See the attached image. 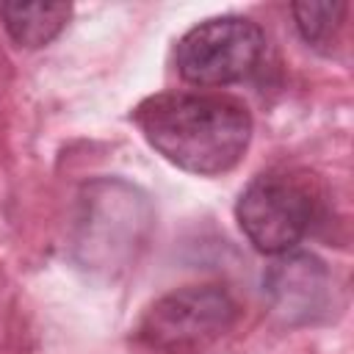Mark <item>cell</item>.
<instances>
[{
    "label": "cell",
    "instance_id": "3957f363",
    "mask_svg": "<svg viewBox=\"0 0 354 354\" xmlns=\"http://www.w3.org/2000/svg\"><path fill=\"white\" fill-rule=\"evenodd\" d=\"M266 55V33L246 17H213L194 25L174 50L183 80L194 86H230L252 77Z\"/></svg>",
    "mask_w": 354,
    "mask_h": 354
},
{
    "label": "cell",
    "instance_id": "5b68a950",
    "mask_svg": "<svg viewBox=\"0 0 354 354\" xmlns=\"http://www.w3.org/2000/svg\"><path fill=\"white\" fill-rule=\"evenodd\" d=\"M72 14L69 3H11V6H0V19L3 28L8 30V36L14 39V44L36 50L50 44L66 25Z\"/></svg>",
    "mask_w": 354,
    "mask_h": 354
},
{
    "label": "cell",
    "instance_id": "7a4b0ae2",
    "mask_svg": "<svg viewBox=\"0 0 354 354\" xmlns=\"http://www.w3.org/2000/svg\"><path fill=\"white\" fill-rule=\"evenodd\" d=\"M241 310L221 285H185L155 299L136 324V340L155 354H202L227 335Z\"/></svg>",
    "mask_w": 354,
    "mask_h": 354
},
{
    "label": "cell",
    "instance_id": "8992f818",
    "mask_svg": "<svg viewBox=\"0 0 354 354\" xmlns=\"http://www.w3.org/2000/svg\"><path fill=\"white\" fill-rule=\"evenodd\" d=\"M268 288L277 296L279 307H293L301 304V310L315 307L318 296L326 288V271L321 268L318 260L307 254H296L288 260H279L271 274H268Z\"/></svg>",
    "mask_w": 354,
    "mask_h": 354
},
{
    "label": "cell",
    "instance_id": "6da1fadb",
    "mask_svg": "<svg viewBox=\"0 0 354 354\" xmlns=\"http://www.w3.org/2000/svg\"><path fill=\"white\" fill-rule=\"evenodd\" d=\"M133 122L158 155L202 177L235 169L252 141L249 108L216 91L152 94L136 105Z\"/></svg>",
    "mask_w": 354,
    "mask_h": 354
},
{
    "label": "cell",
    "instance_id": "52a82bcc",
    "mask_svg": "<svg viewBox=\"0 0 354 354\" xmlns=\"http://www.w3.org/2000/svg\"><path fill=\"white\" fill-rule=\"evenodd\" d=\"M290 11H293L301 39L307 44L329 53L332 41L337 39V33L343 28L348 3H293Z\"/></svg>",
    "mask_w": 354,
    "mask_h": 354
},
{
    "label": "cell",
    "instance_id": "277c9868",
    "mask_svg": "<svg viewBox=\"0 0 354 354\" xmlns=\"http://www.w3.org/2000/svg\"><path fill=\"white\" fill-rule=\"evenodd\" d=\"M235 218L257 252L285 254L310 232L315 196L304 180L288 171H266L241 191Z\"/></svg>",
    "mask_w": 354,
    "mask_h": 354
}]
</instances>
